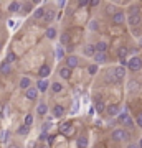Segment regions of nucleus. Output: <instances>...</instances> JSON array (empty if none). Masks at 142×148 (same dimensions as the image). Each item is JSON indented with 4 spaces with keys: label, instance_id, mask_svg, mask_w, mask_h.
<instances>
[{
    "label": "nucleus",
    "instance_id": "24",
    "mask_svg": "<svg viewBox=\"0 0 142 148\" xmlns=\"http://www.w3.org/2000/svg\"><path fill=\"white\" fill-rule=\"evenodd\" d=\"M0 73H2V74H10V73H12V64L2 63V64H0Z\"/></svg>",
    "mask_w": 142,
    "mask_h": 148
},
{
    "label": "nucleus",
    "instance_id": "29",
    "mask_svg": "<svg viewBox=\"0 0 142 148\" xmlns=\"http://www.w3.org/2000/svg\"><path fill=\"white\" fill-rule=\"evenodd\" d=\"M132 15H141L139 5H131V7H129V17H132Z\"/></svg>",
    "mask_w": 142,
    "mask_h": 148
},
{
    "label": "nucleus",
    "instance_id": "8",
    "mask_svg": "<svg viewBox=\"0 0 142 148\" xmlns=\"http://www.w3.org/2000/svg\"><path fill=\"white\" fill-rule=\"evenodd\" d=\"M124 21H126L124 12H116V13L112 15V23H114V25H122Z\"/></svg>",
    "mask_w": 142,
    "mask_h": 148
},
{
    "label": "nucleus",
    "instance_id": "18",
    "mask_svg": "<svg viewBox=\"0 0 142 148\" xmlns=\"http://www.w3.org/2000/svg\"><path fill=\"white\" fill-rule=\"evenodd\" d=\"M36 114H38V115H41V117H45V115L48 114V105L45 104V102L38 104V107H36Z\"/></svg>",
    "mask_w": 142,
    "mask_h": 148
},
{
    "label": "nucleus",
    "instance_id": "28",
    "mask_svg": "<svg viewBox=\"0 0 142 148\" xmlns=\"http://www.w3.org/2000/svg\"><path fill=\"white\" fill-rule=\"evenodd\" d=\"M94 109H96V112H98V114H102V112L106 110V105H104V102H102V101H98L94 104Z\"/></svg>",
    "mask_w": 142,
    "mask_h": 148
},
{
    "label": "nucleus",
    "instance_id": "15",
    "mask_svg": "<svg viewBox=\"0 0 142 148\" xmlns=\"http://www.w3.org/2000/svg\"><path fill=\"white\" fill-rule=\"evenodd\" d=\"M41 20L45 21V23H50V21L55 20V12L51 10V8H48V10H45V15H43V18Z\"/></svg>",
    "mask_w": 142,
    "mask_h": 148
},
{
    "label": "nucleus",
    "instance_id": "47",
    "mask_svg": "<svg viewBox=\"0 0 142 148\" xmlns=\"http://www.w3.org/2000/svg\"><path fill=\"white\" fill-rule=\"evenodd\" d=\"M139 46L142 48V38H141V40H139Z\"/></svg>",
    "mask_w": 142,
    "mask_h": 148
},
{
    "label": "nucleus",
    "instance_id": "7",
    "mask_svg": "<svg viewBox=\"0 0 142 148\" xmlns=\"http://www.w3.org/2000/svg\"><path fill=\"white\" fill-rule=\"evenodd\" d=\"M36 91L38 92H46L48 89H50V82H48V79H38V82H36Z\"/></svg>",
    "mask_w": 142,
    "mask_h": 148
},
{
    "label": "nucleus",
    "instance_id": "37",
    "mask_svg": "<svg viewBox=\"0 0 142 148\" xmlns=\"http://www.w3.org/2000/svg\"><path fill=\"white\" fill-rule=\"evenodd\" d=\"M88 73L91 74V76H94V74L98 73V66H96V64H91V66L88 67Z\"/></svg>",
    "mask_w": 142,
    "mask_h": 148
},
{
    "label": "nucleus",
    "instance_id": "45",
    "mask_svg": "<svg viewBox=\"0 0 142 148\" xmlns=\"http://www.w3.org/2000/svg\"><path fill=\"white\" fill-rule=\"evenodd\" d=\"M127 148H139V145H137V143H129Z\"/></svg>",
    "mask_w": 142,
    "mask_h": 148
},
{
    "label": "nucleus",
    "instance_id": "32",
    "mask_svg": "<svg viewBox=\"0 0 142 148\" xmlns=\"http://www.w3.org/2000/svg\"><path fill=\"white\" fill-rule=\"evenodd\" d=\"M33 120H35L33 115H32V114H27V115H25V123H23V125H27V127L30 128L32 125H33Z\"/></svg>",
    "mask_w": 142,
    "mask_h": 148
},
{
    "label": "nucleus",
    "instance_id": "31",
    "mask_svg": "<svg viewBox=\"0 0 142 148\" xmlns=\"http://www.w3.org/2000/svg\"><path fill=\"white\" fill-rule=\"evenodd\" d=\"M127 53H129V49L127 48H119V51H117V56H119V61L121 59H126V56H127Z\"/></svg>",
    "mask_w": 142,
    "mask_h": 148
},
{
    "label": "nucleus",
    "instance_id": "4",
    "mask_svg": "<svg viewBox=\"0 0 142 148\" xmlns=\"http://www.w3.org/2000/svg\"><path fill=\"white\" fill-rule=\"evenodd\" d=\"M119 122L124 123V125L129 127V128H134V120H132V119H131V115L126 114V112H124V114H119Z\"/></svg>",
    "mask_w": 142,
    "mask_h": 148
},
{
    "label": "nucleus",
    "instance_id": "49",
    "mask_svg": "<svg viewBox=\"0 0 142 148\" xmlns=\"http://www.w3.org/2000/svg\"><path fill=\"white\" fill-rule=\"evenodd\" d=\"M0 51H2V45H0Z\"/></svg>",
    "mask_w": 142,
    "mask_h": 148
},
{
    "label": "nucleus",
    "instance_id": "38",
    "mask_svg": "<svg viewBox=\"0 0 142 148\" xmlns=\"http://www.w3.org/2000/svg\"><path fill=\"white\" fill-rule=\"evenodd\" d=\"M89 28H91L93 31H96V30L99 28V23H98L96 20H91V23H89Z\"/></svg>",
    "mask_w": 142,
    "mask_h": 148
},
{
    "label": "nucleus",
    "instance_id": "19",
    "mask_svg": "<svg viewBox=\"0 0 142 148\" xmlns=\"http://www.w3.org/2000/svg\"><path fill=\"white\" fill-rule=\"evenodd\" d=\"M18 87L23 89V91H27L28 87H32V81H30V77H22V79H20V84H18Z\"/></svg>",
    "mask_w": 142,
    "mask_h": 148
},
{
    "label": "nucleus",
    "instance_id": "30",
    "mask_svg": "<svg viewBox=\"0 0 142 148\" xmlns=\"http://www.w3.org/2000/svg\"><path fill=\"white\" fill-rule=\"evenodd\" d=\"M28 132H30V128H28L27 125H22V127L17 128V133L20 135V137H25V135H28Z\"/></svg>",
    "mask_w": 142,
    "mask_h": 148
},
{
    "label": "nucleus",
    "instance_id": "27",
    "mask_svg": "<svg viewBox=\"0 0 142 148\" xmlns=\"http://www.w3.org/2000/svg\"><path fill=\"white\" fill-rule=\"evenodd\" d=\"M17 61V54L13 53V51H8L7 58H5V61L3 63H7V64H12V63H15Z\"/></svg>",
    "mask_w": 142,
    "mask_h": 148
},
{
    "label": "nucleus",
    "instance_id": "25",
    "mask_svg": "<svg viewBox=\"0 0 142 148\" xmlns=\"http://www.w3.org/2000/svg\"><path fill=\"white\" fill-rule=\"evenodd\" d=\"M76 145H78V148H86L88 147V138H86V137H78Z\"/></svg>",
    "mask_w": 142,
    "mask_h": 148
},
{
    "label": "nucleus",
    "instance_id": "17",
    "mask_svg": "<svg viewBox=\"0 0 142 148\" xmlns=\"http://www.w3.org/2000/svg\"><path fill=\"white\" fill-rule=\"evenodd\" d=\"M58 74H60L61 79H69V77H71V69H68L66 66H63V67H60Z\"/></svg>",
    "mask_w": 142,
    "mask_h": 148
},
{
    "label": "nucleus",
    "instance_id": "22",
    "mask_svg": "<svg viewBox=\"0 0 142 148\" xmlns=\"http://www.w3.org/2000/svg\"><path fill=\"white\" fill-rule=\"evenodd\" d=\"M127 91H129V92H137V91H139V82L134 81V79H132V81H129L127 82Z\"/></svg>",
    "mask_w": 142,
    "mask_h": 148
},
{
    "label": "nucleus",
    "instance_id": "43",
    "mask_svg": "<svg viewBox=\"0 0 142 148\" xmlns=\"http://www.w3.org/2000/svg\"><path fill=\"white\" fill-rule=\"evenodd\" d=\"M99 3H101L99 0H91V2H89V5H91V7H98Z\"/></svg>",
    "mask_w": 142,
    "mask_h": 148
},
{
    "label": "nucleus",
    "instance_id": "9",
    "mask_svg": "<svg viewBox=\"0 0 142 148\" xmlns=\"http://www.w3.org/2000/svg\"><path fill=\"white\" fill-rule=\"evenodd\" d=\"M126 20H127V23L131 27H139L142 21V17L141 15H132V17H126Z\"/></svg>",
    "mask_w": 142,
    "mask_h": 148
},
{
    "label": "nucleus",
    "instance_id": "21",
    "mask_svg": "<svg viewBox=\"0 0 142 148\" xmlns=\"http://www.w3.org/2000/svg\"><path fill=\"white\" fill-rule=\"evenodd\" d=\"M43 15H45V8H43V7H38L33 12V15H32V17H33V20H41V18H43Z\"/></svg>",
    "mask_w": 142,
    "mask_h": 148
},
{
    "label": "nucleus",
    "instance_id": "20",
    "mask_svg": "<svg viewBox=\"0 0 142 148\" xmlns=\"http://www.w3.org/2000/svg\"><path fill=\"white\" fill-rule=\"evenodd\" d=\"M22 5H23L22 2H10V3H8V12L15 13V12H18L22 8Z\"/></svg>",
    "mask_w": 142,
    "mask_h": 148
},
{
    "label": "nucleus",
    "instance_id": "12",
    "mask_svg": "<svg viewBox=\"0 0 142 148\" xmlns=\"http://www.w3.org/2000/svg\"><path fill=\"white\" fill-rule=\"evenodd\" d=\"M50 73H51V67L48 66V64H43L40 67V71H38V76H40V79H46L48 76H50Z\"/></svg>",
    "mask_w": 142,
    "mask_h": 148
},
{
    "label": "nucleus",
    "instance_id": "34",
    "mask_svg": "<svg viewBox=\"0 0 142 148\" xmlns=\"http://www.w3.org/2000/svg\"><path fill=\"white\" fill-rule=\"evenodd\" d=\"M55 56H56V59H63V58H65V51H63L61 46H58L55 49Z\"/></svg>",
    "mask_w": 142,
    "mask_h": 148
},
{
    "label": "nucleus",
    "instance_id": "44",
    "mask_svg": "<svg viewBox=\"0 0 142 148\" xmlns=\"http://www.w3.org/2000/svg\"><path fill=\"white\" fill-rule=\"evenodd\" d=\"M8 138V132H5V133H2V141H5Z\"/></svg>",
    "mask_w": 142,
    "mask_h": 148
},
{
    "label": "nucleus",
    "instance_id": "3",
    "mask_svg": "<svg viewBox=\"0 0 142 148\" xmlns=\"http://www.w3.org/2000/svg\"><path fill=\"white\" fill-rule=\"evenodd\" d=\"M65 59H66V67L71 69V71L79 64V59H78V56H75V54H69V56H66Z\"/></svg>",
    "mask_w": 142,
    "mask_h": 148
},
{
    "label": "nucleus",
    "instance_id": "35",
    "mask_svg": "<svg viewBox=\"0 0 142 148\" xmlns=\"http://www.w3.org/2000/svg\"><path fill=\"white\" fill-rule=\"evenodd\" d=\"M60 41H61V45H68V43H69V35H68V33H61Z\"/></svg>",
    "mask_w": 142,
    "mask_h": 148
},
{
    "label": "nucleus",
    "instance_id": "14",
    "mask_svg": "<svg viewBox=\"0 0 142 148\" xmlns=\"http://www.w3.org/2000/svg\"><path fill=\"white\" fill-rule=\"evenodd\" d=\"M94 53H96L94 45H84V48H83V54H84V56L91 58V56H94Z\"/></svg>",
    "mask_w": 142,
    "mask_h": 148
},
{
    "label": "nucleus",
    "instance_id": "36",
    "mask_svg": "<svg viewBox=\"0 0 142 148\" xmlns=\"http://www.w3.org/2000/svg\"><path fill=\"white\" fill-rule=\"evenodd\" d=\"M106 79H108V81H111V82H117V79H116V77H114V74H112V69L106 73Z\"/></svg>",
    "mask_w": 142,
    "mask_h": 148
},
{
    "label": "nucleus",
    "instance_id": "1",
    "mask_svg": "<svg viewBox=\"0 0 142 148\" xmlns=\"http://www.w3.org/2000/svg\"><path fill=\"white\" fill-rule=\"evenodd\" d=\"M111 138L114 141H127L131 140V133L127 130H122V128H116L114 132L111 133Z\"/></svg>",
    "mask_w": 142,
    "mask_h": 148
},
{
    "label": "nucleus",
    "instance_id": "2",
    "mask_svg": "<svg viewBox=\"0 0 142 148\" xmlns=\"http://www.w3.org/2000/svg\"><path fill=\"white\" fill-rule=\"evenodd\" d=\"M127 67L132 71V73H137V71H141L142 69V59L139 56H134V58H131L127 61Z\"/></svg>",
    "mask_w": 142,
    "mask_h": 148
},
{
    "label": "nucleus",
    "instance_id": "10",
    "mask_svg": "<svg viewBox=\"0 0 142 148\" xmlns=\"http://www.w3.org/2000/svg\"><path fill=\"white\" fill-rule=\"evenodd\" d=\"M93 58H94V61H96V66L108 63V54H106V53H94Z\"/></svg>",
    "mask_w": 142,
    "mask_h": 148
},
{
    "label": "nucleus",
    "instance_id": "41",
    "mask_svg": "<svg viewBox=\"0 0 142 148\" xmlns=\"http://www.w3.org/2000/svg\"><path fill=\"white\" fill-rule=\"evenodd\" d=\"M22 7H25V12H30V10H32V3L28 2V3H23Z\"/></svg>",
    "mask_w": 142,
    "mask_h": 148
},
{
    "label": "nucleus",
    "instance_id": "5",
    "mask_svg": "<svg viewBox=\"0 0 142 148\" xmlns=\"http://www.w3.org/2000/svg\"><path fill=\"white\" fill-rule=\"evenodd\" d=\"M106 112H108L109 117H117V115L121 114V107L117 104H111V105L106 107Z\"/></svg>",
    "mask_w": 142,
    "mask_h": 148
},
{
    "label": "nucleus",
    "instance_id": "16",
    "mask_svg": "<svg viewBox=\"0 0 142 148\" xmlns=\"http://www.w3.org/2000/svg\"><path fill=\"white\" fill-rule=\"evenodd\" d=\"M51 114L55 115V117H63L65 115V107L63 105H53V109H51Z\"/></svg>",
    "mask_w": 142,
    "mask_h": 148
},
{
    "label": "nucleus",
    "instance_id": "42",
    "mask_svg": "<svg viewBox=\"0 0 142 148\" xmlns=\"http://www.w3.org/2000/svg\"><path fill=\"white\" fill-rule=\"evenodd\" d=\"M137 125H139V127L142 128V112L139 115H137Z\"/></svg>",
    "mask_w": 142,
    "mask_h": 148
},
{
    "label": "nucleus",
    "instance_id": "39",
    "mask_svg": "<svg viewBox=\"0 0 142 148\" xmlns=\"http://www.w3.org/2000/svg\"><path fill=\"white\" fill-rule=\"evenodd\" d=\"M88 5H89L88 0H79V2H78V7H88Z\"/></svg>",
    "mask_w": 142,
    "mask_h": 148
},
{
    "label": "nucleus",
    "instance_id": "50",
    "mask_svg": "<svg viewBox=\"0 0 142 148\" xmlns=\"http://www.w3.org/2000/svg\"><path fill=\"white\" fill-rule=\"evenodd\" d=\"M40 148H45V147H40Z\"/></svg>",
    "mask_w": 142,
    "mask_h": 148
},
{
    "label": "nucleus",
    "instance_id": "13",
    "mask_svg": "<svg viewBox=\"0 0 142 148\" xmlns=\"http://www.w3.org/2000/svg\"><path fill=\"white\" fill-rule=\"evenodd\" d=\"M108 43L106 41H98L94 45V49H96V53H106L108 51Z\"/></svg>",
    "mask_w": 142,
    "mask_h": 148
},
{
    "label": "nucleus",
    "instance_id": "48",
    "mask_svg": "<svg viewBox=\"0 0 142 148\" xmlns=\"http://www.w3.org/2000/svg\"><path fill=\"white\" fill-rule=\"evenodd\" d=\"M139 148H142V140H141V143H139Z\"/></svg>",
    "mask_w": 142,
    "mask_h": 148
},
{
    "label": "nucleus",
    "instance_id": "33",
    "mask_svg": "<svg viewBox=\"0 0 142 148\" xmlns=\"http://www.w3.org/2000/svg\"><path fill=\"white\" fill-rule=\"evenodd\" d=\"M69 127H71V123H69V122H65V123L60 127V132L61 133H65V135H68L69 133Z\"/></svg>",
    "mask_w": 142,
    "mask_h": 148
},
{
    "label": "nucleus",
    "instance_id": "40",
    "mask_svg": "<svg viewBox=\"0 0 142 148\" xmlns=\"http://www.w3.org/2000/svg\"><path fill=\"white\" fill-rule=\"evenodd\" d=\"M108 13H112V15L116 13V7H114V5H108Z\"/></svg>",
    "mask_w": 142,
    "mask_h": 148
},
{
    "label": "nucleus",
    "instance_id": "6",
    "mask_svg": "<svg viewBox=\"0 0 142 148\" xmlns=\"http://www.w3.org/2000/svg\"><path fill=\"white\" fill-rule=\"evenodd\" d=\"M112 74H114V77L117 79V82H121L122 79H124V76H126V69L122 66H116L114 69H112Z\"/></svg>",
    "mask_w": 142,
    "mask_h": 148
},
{
    "label": "nucleus",
    "instance_id": "23",
    "mask_svg": "<svg viewBox=\"0 0 142 148\" xmlns=\"http://www.w3.org/2000/svg\"><path fill=\"white\" fill-rule=\"evenodd\" d=\"M45 36H46L48 40H55V38H56V28H53V27L46 28V31H45Z\"/></svg>",
    "mask_w": 142,
    "mask_h": 148
},
{
    "label": "nucleus",
    "instance_id": "46",
    "mask_svg": "<svg viewBox=\"0 0 142 148\" xmlns=\"http://www.w3.org/2000/svg\"><path fill=\"white\" fill-rule=\"evenodd\" d=\"M7 148H18V145H15V143H10Z\"/></svg>",
    "mask_w": 142,
    "mask_h": 148
},
{
    "label": "nucleus",
    "instance_id": "11",
    "mask_svg": "<svg viewBox=\"0 0 142 148\" xmlns=\"http://www.w3.org/2000/svg\"><path fill=\"white\" fill-rule=\"evenodd\" d=\"M25 97H27L28 101H36V97H38V91L35 87H28L25 91Z\"/></svg>",
    "mask_w": 142,
    "mask_h": 148
},
{
    "label": "nucleus",
    "instance_id": "26",
    "mask_svg": "<svg viewBox=\"0 0 142 148\" xmlns=\"http://www.w3.org/2000/svg\"><path fill=\"white\" fill-rule=\"evenodd\" d=\"M50 87H51V91H53L55 94H58V92H61V91H63V84H61V82H53V84H50Z\"/></svg>",
    "mask_w": 142,
    "mask_h": 148
}]
</instances>
